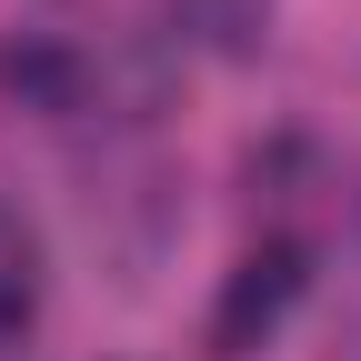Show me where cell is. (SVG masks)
I'll use <instances>...</instances> for the list:
<instances>
[{"instance_id":"1","label":"cell","mask_w":361,"mask_h":361,"mask_svg":"<svg viewBox=\"0 0 361 361\" xmlns=\"http://www.w3.org/2000/svg\"><path fill=\"white\" fill-rule=\"evenodd\" d=\"M291 301H301V241H261V251L231 271L221 311H211V351H221V361H251Z\"/></svg>"},{"instance_id":"2","label":"cell","mask_w":361,"mask_h":361,"mask_svg":"<svg viewBox=\"0 0 361 361\" xmlns=\"http://www.w3.org/2000/svg\"><path fill=\"white\" fill-rule=\"evenodd\" d=\"M0 90H11L20 111H80V61L61 40H11V51H0Z\"/></svg>"},{"instance_id":"3","label":"cell","mask_w":361,"mask_h":361,"mask_svg":"<svg viewBox=\"0 0 361 361\" xmlns=\"http://www.w3.org/2000/svg\"><path fill=\"white\" fill-rule=\"evenodd\" d=\"M171 11H180V30H191L201 51H221V61H251L261 30H271V0H171Z\"/></svg>"},{"instance_id":"4","label":"cell","mask_w":361,"mask_h":361,"mask_svg":"<svg viewBox=\"0 0 361 361\" xmlns=\"http://www.w3.org/2000/svg\"><path fill=\"white\" fill-rule=\"evenodd\" d=\"M30 301H40V251L11 211H0V331H20L30 322Z\"/></svg>"}]
</instances>
